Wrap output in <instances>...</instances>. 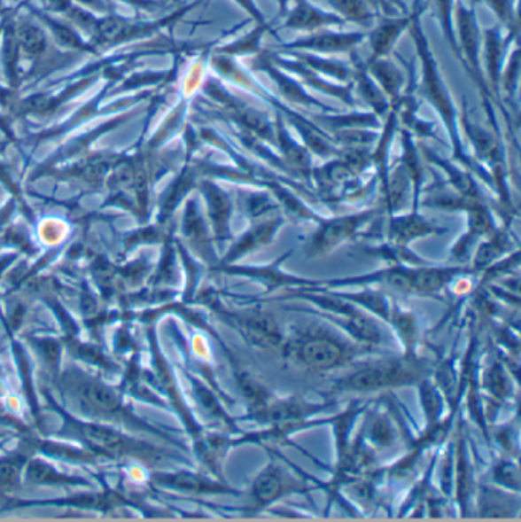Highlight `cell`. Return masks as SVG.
Here are the masks:
<instances>
[{
  "mask_svg": "<svg viewBox=\"0 0 521 522\" xmlns=\"http://www.w3.org/2000/svg\"><path fill=\"white\" fill-rule=\"evenodd\" d=\"M352 54V84H354V90L358 92L360 98L364 101V105L373 112L377 118L384 120L390 112V103H388L387 97L384 95L381 88L377 86V82L373 80L372 75L369 74L366 67V61L361 60L355 51L350 52Z\"/></svg>",
  "mask_w": 521,
  "mask_h": 522,
  "instance_id": "obj_20",
  "label": "cell"
},
{
  "mask_svg": "<svg viewBox=\"0 0 521 522\" xmlns=\"http://www.w3.org/2000/svg\"><path fill=\"white\" fill-rule=\"evenodd\" d=\"M476 4V0H471V5H466L465 0H455L453 23L459 48V61H462L468 75L476 84L485 105L493 103V95L489 92L482 65V29L478 25Z\"/></svg>",
  "mask_w": 521,
  "mask_h": 522,
  "instance_id": "obj_4",
  "label": "cell"
},
{
  "mask_svg": "<svg viewBox=\"0 0 521 522\" xmlns=\"http://www.w3.org/2000/svg\"><path fill=\"white\" fill-rule=\"evenodd\" d=\"M82 432H83L86 439L89 440L92 445L100 448L103 451H128V445H130L128 439H124L121 434H118L117 431H113V429L94 426V425H84V426H82Z\"/></svg>",
  "mask_w": 521,
  "mask_h": 522,
  "instance_id": "obj_35",
  "label": "cell"
},
{
  "mask_svg": "<svg viewBox=\"0 0 521 522\" xmlns=\"http://www.w3.org/2000/svg\"><path fill=\"white\" fill-rule=\"evenodd\" d=\"M233 2L238 8H242L246 12V16L250 17L255 25H267V17L260 12V8L257 6L255 0H233Z\"/></svg>",
  "mask_w": 521,
  "mask_h": 522,
  "instance_id": "obj_47",
  "label": "cell"
},
{
  "mask_svg": "<svg viewBox=\"0 0 521 522\" xmlns=\"http://www.w3.org/2000/svg\"><path fill=\"white\" fill-rule=\"evenodd\" d=\"M280 348L291 361L315 373L343 367L356 353L355 347L322 327H306L295 331L289 339H284Z\"/></svg>",
  "mask_w": 521,
  "mask_h": 522,
  "instance_id": "obj_2",
  "label": "cell"
},
{
  "mask_svg": "<svg viewBox=\"0 0 521 522\" xmlns=\"http://www.w3.org/2000/svg\"><path fill=\"white\" fill-rule=\"evenodd\" d=\"M347 301L354 302L355 306L361 308H367L372 314L377 315L379 318L388 321L390 318V310L392 306L387 298L384 297L381 292L372 291V289H364V291L356 292V293H338Z\"/></svg>",
  "mask_w": 521,
  "mask_h": 522,
  "instance_id": "obj_36",
  "label": "cell"
},
{
  "mask_svg": "<svg viewBox=\"0 0 521 522\" xmlns=\"http://www.w3.org/2000/svg\"><path fill=\"white\" fill-rule=\"evenodd\" d=\"M447 232V228L436 225L430 220L425 219L424 215L419 214V211L405 213V214L388 215L387 222V242L396 246H408L410 243L424 237L442 236Z\"/></svg>",
  "mask_w": 521,
  "mask_h": 522,
  "instance_id": "obj_17",
  "label": "cell"
},
{
  "mask_svg": "<svg viewBox=\"0 0 521 522\" xmlns=\"http://www.w3.org/2000/svg\"><path fill=\"white\" fill-rule=\"evenodd\" d=\"M278 2V12H280V16L284 17V14L288 12V4L289 0H277Z\"/></svg>",
  "mask_w": 521,
  "mask_h": 522,
  "instance_id": "obj_48",
  "label": "cell"
},
{
  "mask_svg": "<svg viewBox=\"0 0 521 522\" xmlns=\"http://www.w3.org/2000/svg\"><path fill=\"white\" fill-rule=\"evenodd\" d=\"M260 185L271 192L272 198L276 199V202H277L278 208L284 209L291 219L307 220V222H315V223H320L324 219L323 215L309 208L295 192L291 191L288 187H284V183L277 181L276 177L263 179Z\"/></svg>",
  "mask_w": 521,
  "mask_h": 522,
  "instance_id": "obj_26",
  "label": "cell"
},
{
  "mask_svg": "<svg viewBox=\"0 0 521 522\" xmlns=\"http://www.w3.org/2000/svg\"><path fill=\"white\" fill-rule=\"evenodd\" d=\"M251 71L265 74L277 89L278 98L282 99L284 103H286L292 109H294L295 105H299L303 109L318 110L323 113L337 112L330 105H324L320 99H316L314 95L309 94V90L292 74H289V72L284 71L282 67H278L277 65H274L268 58L265 51H261L260 54L255 55Z\"/></svg>",
  "mask_w": 521,
  "mask_h": 522,
  "instance_id": "obj_7",
  "label": "cell"
},
{
  "mask_svg": "<svg viewBox=\"0 0 521 522\" xmlns=\"http://www.w3.org/2000/svg\"><path fill=\"white\" fill-rule=\"evenodd\" d=\"M512 247H514V242H512L510 232L508 231V226L497 228L491 236L485 237V242L480 243L477 247L471 269L474 272L488 269L491 264L497 263L499 260L505 257L506 253H512Z\"/></svg>",
  "mask_w": 521,
  "mask_h": 522,
  "instance_id": "obj_27",
  "label": "cell"
},
{
  "mask_svg": "<svg viewBox=\"0 0 521 522\" xmlns=\"http://www.w3.org/2000/svg\"><path fill=\"white\" fill-rule=\"evenodd\" d=\"M398 133L400 136V165L410 179L413 211H417L421 204L422 191H424V162H422L421 150L417 147L416 137L413 136L407 129L400 127Z\"/></svg>",
  "mask_w": 521,
  "mask_h": 522,
  "instance_id": "obj_24",
  "label": "cell"
},
{
  "mask_svg": "<svg viewBox=\"0 0 521 522\" xmlns=\"http://www.w3.org/2000/svg\"><path fill=\"white\" fill-rule=\"evenodd\" d=\"M305 486L299 479L284 472V467L277 463L269 462L251 486V500L254 509H265L272 503L284 498V495L305 492Z\"/></svg>",
  "mask_w": 521,
  "mask_h": 522,
  "instance_id": "obj_14",
  "label": "cell"
},
{
  "mask_svg": "<svg viewBox=\"0 0 521 522\" xmlns=\"http://www.w3.org/2000/svg\"><path fill=\"white\" fill-rule=\"evenodd\" d=\"M476 2H478V0H476Z\"/></svg>",
  "mask_w": 521,
  "mask_h": 522,
  "instance_id": "obj_49",
  "label": "cell"
},
{
  "mask_svg": "<svg viewBox=\"0 0 521 522\" xmlns=\"http://www.w3.org/2000/svg\"><path fill=\"white\" fill-rule=\"evenodd\" d=\"M381 209L369 208L354 214L339 215L332 219H323L318 223L316 231L306 243V255L309 259H318L343 243L354 240L364 231V228L373 225V222L381 215Z\"/></svg>",
  "mask_w": 521,
  "mask_h": 522,
  "instance_id": "obj_5",
  "label": "cell"
},
{
  "mask_svg": "<svg viewBox=\"0 0 521 522\" xmlns=\"http://www.w3.org/2000/svg\"><path fill=\"white\" fill-rule=\"evenodd\" d=\"M228 315V323L237 330L250 346L261 350H274L284 344V336L272 315L260 308L234 310Z\"/></svg>",
  "mask_w": 521,
  "mask_h": 522,
  "instance_id": "obj_8",
  "label": "cell"
},
{
  "mask_svg": "<svg viewBox=\"0 0 521 522\" xmlns=\"http://www.w3.org/2000/svg\"><path fill=\"white\" fill-rule=\"evenodd\" d=\"M518 43V34L509 33L505 27L495 25L482 31V52L485 55V78L493 99H497L503 115L508 116V109L500 99V78L509 55L510 44Z\"/></svg>",
  "mask_w": 521,
  "mask_h": 522,
  "instance_id": "obj_10",
  "label": "cell"
},
{
  "mask_svg": "<svg viewBox=\"0 0 521 522\" xmlns=\"http://www.w3.org/2000/svg\"><path fill=\"white\" fill-rule=\"evenodd\" d=\"M271 33V25H255L254 29L245 34L240 39L234 40L231 43L225 44L217 50V54L229 55V57H248V55H259L261 52V40Z\"/></svg>",
  "mask_w": 521,
  "mask_h": 522,
  "instance_id": "obj_32",
  "label": "cell"
},
{
  "mask_svg": "<svg viewBox=\"0 0 521 522\" xmlns=\"http://www.w3.org/2000/svg\"><path fill=\"white\" fill-rule=\"evenodd\" d=\"M366 67L384 95L387 97L390 107L398 109L408 82L404 72L400 71V67L390 57L366 60Z\"/></svg>",
  "mask_w": 521,
  "mask_h": 522,
  "instance_id": "obj_22",
  "label": "cell"
},
{
  "mask_svg": "<svg viewBox=\"0 0 521 522\" xmlns=\"http://www.w3.org/2000/svg\"><path fill=\"white\" fill-rule=\"evenodd\" d=\"M164 483L178 489L189 490V492H204V494H237L236 490L228 487L225 484L211 481L206 477L194 475V473H176L168 475L164 479Z\"/></svg>",
  "mask_w": 521,
  "mask_h": 522,
  "instance_id": "obj_33",
  "label": "cell"
},
{
  "mask_svg": "<svg viewBox=\"0 0 521 522\" xmlns=\"http://www.w3.org/2000/svg\"><path fill=\"white\" fill-rule=\"evenodd\" d=\"M369 440L373 446H390L394 441V429L385 417H377L369 429Z\"/></svg>",
  "mask_w": 521,
  "mask_h": 522,
  "instance_id": "obj_44",
  "label": "cell"
},
{
  "mask_svg": "<svg viewBox=\"0 0 521 522\" xmlns=\"http://www.w3.org/2000/svg\"><path fill=\"white\" fill-rule=\"evenodd\" d=\"M417 385H419V391H421L422 408H424L425 417H427V429L436 428L438 425H440L439 417L444 409V403L439 396L438 388L428 380V378Z\"/></svg>",
  "mask_w": 521,
  "mask_h": 522,
  "instance_id": "obj_38",
  "label": "cell"
},
{
  "mask_svg": "<svg viewBox=\"0 0 521 522\" xmlns=\"http://www.w3.org/2000/svg\"><path fill=\"white\" fill-rule=\"evenodd\" d=\"M20 462L17 460H5V462L0 463V484H10L17 483V479L20 477Z\"/></svg>",
  "mask_w": 521,
  "mask_h": 522,
  "instance_id": "obj_46",
  "label": "cell"
},
{
  "mask_svg": "<svg viewBox=\"0 0 521 522\" xmlns=\"http://www.w3.org/2000/svg\"><path fill=\"white\" fill-rule=\"evenodd\" d=\"M520 48L518 43L512 52H509L508 58H506L505 67L502 72V78H500V99L502 95H506V105L508 109L518 115V82H520Z\"/></svg>",
  "mask_w": 521,
  "mask_h": 522,
  "instance_id": "obj_30",
  "label": "cell"
},
{
  "mask_svg": "<svg viewBox=\"0 0 521 522\" xmlns=\"http://www.w3.org/2000/svg\"><path fill=\"white\" fill-rule=\"evenodd\" d=\"M274 136H276V152L288 165L289 170L294 176L303 177L311 182L312 154L306 149L305 144L292 136L289 132L284 116L278 112H274Z\"/></svg>",
  "mask_w": 521,
  "mask_h": 522,
  "instance_id": "obj_16",
  "label": "cell"
},
{
  "mask_svg": "<svg viewBox=\"0 0 521 522\" xmlns=\"http://www.w3.org/2000/svg\"><path fill=\"white\" fill-rule=\"evenodd\" d=\"M291 253H284L280 259L267 264V266H244V264H222L219 266V269L228 275H234V277H242V278H248V280L260 283L267 287V292L276 291L280 287H315L320 284L318 280H307V278H301L294 274H288L282 269V264L284 260L288 259Z\"/></svg>",
  "mask_w": 521,
  "mask_h": 522,
  "instance_id": "obj_12",
  "label": "cell"
},
{
  "mask_svg": "<svg viewBox=\"0 0 521 522\" xmlns=\"http://www.w3.org/2000/svg\"><path fill=\"white\" fill-rule=\"evenodd\" d=\"M284 54L294 57L295 60L301 61L306 66L311 67L312 71H315L316 74L328 78L330 82H341V84L352 82V65H347L344 61L333 60L324 55L303 52V51H286Z\"/></svg>",
  "mask_w": 521,
  "mask_h": 522,
  "instance_id": "obj_28",
  "label": "cell"
},
{
  "mask_svg": "<svg viewBox=\"0 0 521 522\" xmlns=\"http://www.w3.org/2000/svg\"><path fill=\"white\" fill-rule=\"evenodd\" d=\"M214 97H217V99L222 103L228 115H229V120L234 122V126L248 130L276 149L274 116L269 112L257 107L236 92L234 94L229 92L221 84H217L214 88Z\"/></svg>",
  "mask_w": 521,
  "mask_h": 522,
  "instance_id": "obj_6",
  "label": "cell"
},
{
  "mask_svg": "<svg viewBox=\"0 0 521 522\" xmlns=\"http://www.w3.org/2000/svg\"><path fill=\"white\" fill-rule=\"evenodd\" d=\"M284 215L282 213L268 215L263 219L253 220L250 228L242 232L240 236L234 237V242L228 249L225 257L221 261L222 264L237 263L238 260L246 255L259 251L261 247H267L274 242L278 231L284 228Z\"/></svg>",
  "mask_w": 521,
  "mask_h": 522,
  "instance_id": "obj_13",
  "label": "cell"
},
{
  "mask_svg": "<svg viewBox=\"0 0 521 522\" xmlns=\"http://www.w3.org/2000/svg\"><path fill=\"white\" fill-rule=\"evenodd\" d=\"M75 394L83 407L94 412H115L120 408V397L115 391L94 380H84L75 386Z\"/></svg>",
  "mask_w": 521,
  "mask_h": 522,
  "instance_id": "obj_29",
  "label": "cell"
},
{
  "mask_svg": "<svg viewBox=\"0 0 521 522\" xmlns=\"http://www.w3.org/2000/svg\"><path fill=\"white\" fill-rule=\"evenodd\" d=\"M455 2V0H430V4L434 8V16L438 17L440 31L444 34L445 42L449 44V48L459 60V48L455 42V23H453Z\"/></svg>",
  "mask_w": 521,
  "mask_h": 522,
  "instance_id": "obj_37",
  "label": "cell"
},
{
  "mask_svg": "<svg viewBox=\"0 0 521 522\" xmlns=\"http://www.w3.org/2000/svg\"><path fill=\"white\" fill-rule=\"evenodd\" d=\"M494 481L503 487H509V489L518 492L520 490L518 466L510 460H502L499 464H495L494 467Z\"/></svg>",
  "mask_w": 521,
  "mask_h": 522,
  "instance_id": "obj_43",
  "label": "cell"
},
{
  "mask_svg": "<svg viewBox=\"0 0 521 522\" xmlns=\"http://www.w3.org/2000/svg\"><path fill=\"white\" fill-rule=\"evenodd\" d=\"M346 22L333 12H326L311 0H294V6L284 14L282 27L292 31L314 33L324 27H344Z\"/></svg>",
  "mask_w": 521,
  "mask_h": 522,
  "instance_id": "obj_18",
  "label": "cell"
},
{
  "mask_svg": "<svg viewBox=\"0 0 521 522\" xmlns=\"http://www.w3.org/2000/svg\"><path fill=\"white\" fill-rule=\"evenodd\" d=\"M483 379H485V388H486L495 399H503V397L508 396V386H509V382H508V378H506L505 371H503L500 363L494 362L493 365L486 370V373L483 376Z\"/></svg>",
  "mask_w": 521,
  "mask_h": 522,
  "instance_id": "obj_42",
  "label": "cell"
},
{
  "mask_svg": "<svg viewBox=\"0 0 521 522\" xmlns=\"http://www.w3.org/2000/svg\"><path fill=\"white\" fill-rule=\"evenodd\" d=\"M457 495H459V503H462L463 510L468 506V498L471 494V471H470V462H468V454L465 451V441H462L461 449H459V463H457Z\"/></svg>",
  "mask_w": 521,
  "mask_h": 522,
  "instance_id": "obj_41",
  "label": "cell"
},
{
  "mask_svg": "<svg viewBox=\"0 0 521 522\" xmlns=\"http://www.w3.org/2000/svg\"><path fill=\"white\" fill-rule=\"evenodd\" d=\"M428 370L417 357H390L379 359L375 362L366 363L360 369L344 376L337 382L335 390L344 391H369L388 390L394 386L405 385H417L428 378Z\"/></svg>",
  "mask_w": 521,
  "mask_h": 522,
  "instance_id": "obj_3",
  "label": "cell"
},
{
  "mask_svg": "<svg viewBox=\"0 0 521 522\" xmlns=\"http://www.w3.org/2000/svg\"><path fill=\"white\" fill-rule=\"evenodd\" d=\"M411 23V12L407 14H396V16H383L377 20V25L372 27L370 33H367V40L370 44L372 54L369 60L390 57L393 52L394 46L402 34L408 29Z\"/></svg>",
  "mask_w": 521,
  "mask_h": 522,
  "instance_id": "obj_19",
  "label": "cell"
},
{
  "mask_svg": "<svg viewBox=\"0 0 521 522\" xmlns=\"http://www.w3.org/2000/svg\"><path fill=\"white\" fill-rule=\"evenodd\" d=\"M276 199L272 198L271 192L268 191H253L246 196V213L253 220L263 219L268 215L280 213Z\"/></svg>",
  "mask_w": 521,
  "mask_h": 522,
  "instance_id": "obj_40",
  "label": "cell"
},
{
  "mask_svg": "<svg viewBox=\"0 0 521 522\" xmlns=\"http://www.w3.org/2000/svg\"><path fill=\"white\" fill-rule=\"evenodd\" d=\"M489 10L497 17L500 27L509 33H520L518 23V0H485Z\"/></svg>",
  "mask_w": 521,
  "mask_h": 522,
  "instance_id": "obj_39",
  "label": "cell"
},
{
  "mask_svg": "<svg viewBox=\"0 0 521 522\" xmlns=\"http://www.w3.org/2000/svg\"><path fill=\"white\" fill-rule=\"evenodd\" d=\"M422 153L430 164L436 165L439 170L444 171L449 187L453 188L455 192H459L463 198L483 199L482 190L477 187L471 171L466 170L463 165L455 162V160L449 162L428 147L422 150Z\"/></svg>",
  "mask_w": 521,
  "mask_h": 522,
  "instance_id": "obj_25",
  "label": "cell"
},
{
  "mask_svg": "<svg viewBox=\"0 0 521 522\" xmlns=\"http://www.w3.org/2000/svg\"><path fill=\"white\" fill-rule=\"evenodd\" d=\"M29 479L35 483H65L67 481L63 475L57 473L52 467L46 466L45 463H33L29 466Z\"/></svg>",
  "mask_w": 521,
  "mask_h": 522,
  "instance_id": "obj_45",
  "label": "cell"
},
{
  "mask_svg": "<svg viewBox=\"0 0 521 522\" xmlns=\"http://www.w3.org/2000/svg\"><path fill=\"white\" fill-rule=\"evenodd\" d=\"M367 40V33L364 31H332V29H320L309 33L305 37L280 43L276 46V51H303L312 54L332 55L352 52Z\"/></svg>",
  "mask_w": 521,
  "mask_h": 522,
  "instance_id": "obj_11",
  "label": "cell"
},
{
  "mask_svg": "<svg viewBox=\"0 0 521 522\" xmlns=\"http://www.w3.org/2000/svg\"><path fill=\"white\" fill-rule=\"evenodd\" d=\"M422 12H424V0H415L411 8L410 27L407 31L415 43L419 67H421V75L417 77L416 92H419L422 98L432 105V110L440 118V122L444 124L455 162L463 165L466 170L471 171L472 175H478L488 183L489 188H493V181L488 171L472 160L471 154L463 144L461 127H459V109L455 105L453 95L449 92L448 84L445 82L444 74L440 71L439 61L434 57L432 44L422 25Z\"/></svg>",
  "mask_w": 521,
  "mask_h": 522,
  "instance_id": "obj_1",
  "label": "cell"
},
{
  "mask_svg": "<svg viewBox=\"0 0 521 522\" xmlns=\"http://www.w3.org/2000/svg\"><path fill=\"white\" fill-rule=\"evenodd\" d=\"M388 323L393 325L396 331H398L400 341L405 347V356L416 357V354H415L417 338L416 316L410 314V312H405L398 306H392Z\"/></svg>",
  "mask_w": 521,
  "mask_h": 522,
  "instance_id": "obj_34",
  "label": "cell"
},
{
  "mask_svg": "<svg viewBox=\"0 0 521 522\" xmlns=\"http://www.w3.org/2000/svg\"><path fill=\"white\" fill-rule=\"evenodd\" d=\"M204 192H206L214 238L222 246L223 243L233 240L231 226H229L231 215H233V199L225 190L213 182H206L204 185Z\"/></svg>",
  "mask_w": 521,
  "mask_h": 522,
  "instance_id": "obj_21",
  "label": "cell"
},
{
  "mask_svg": "<svg viewBox=\"0 0 521 522\" xmlns=\"http://www.w3.org/2000/svg\"><path fill=\"white\" fill-rule=\"evenodd\" d=\"M462 211H465L468 217V228L451 249V255L455 260H465L478 238L491 236L497 230L493 213L485 204V199H468Z\"/></svg>",
  "mask_w": 521,
  "mask_h": 522,
  "instance_id": "obj_15",
  "label": "cell"
},
{
  "mask_svg": "<svg viewBox=\"0 0 521 522\" xmlns=\"http://www.w3.org/2000/svg\"><path fill=\"white\" fill-rule=\"evenodd\" d=\"M335 14L346 23H356L360 27H372L377 12L369 0H326Z\"/></svg>",
  "mask_w": 521,
  "mask_h": 522,
  "instance_id": "obj_31",
  "label": "cell"
},
{
  "mask_svg": "<svg viewBox=\"0 0 521 522\" xmlns=\"http://www.w3.org/2000/svg\"><path fill=\"white\" fill-rule=\"evenodd\" d=\"M268 58L282 67L284 71L292 74L297 80H299L306 89H314L316 92L328 95L330 98L339 99L341 103L349 105L352 109L358 107L356 103L355 90H354V84L347 82V84H341V82H330L328 78L323 77L315 71H312L311 67L306 66L301 61L295 60L294 57L280 52V51H265Z\"/></svg>",
  "mask_w": 521,
  "mask_h": 522,
  "instance_id": "obj_9",
  "label": "cell"
},
{
  "mask_svg": "<svg viewBox=\"0 0 521 522\" xmlns=\"http://www.w3.org/2000/svg\"><path fill=\"white\" fill-rule=\"evenodd\" d=\"M474 274V270L466 268H436L432 264H425L413 268L411 274V293H419L425 297L438 295L448 287L455 278L463 275Z\"/></svg>",
  "mask_w": 521,
  "mask_h": 522,
  "instance_id": "obj_23",
  "label": "cell"
}]
</instances>
